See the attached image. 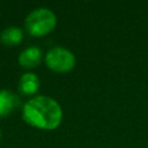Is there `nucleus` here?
<instances>
[{
	"label": "nucleus",
	"instance_id": "1",
	"mask_svg": "<svg viewBox=\"0 0 148 148\" xmlns=\"http://www.w3.org/2000/svg\"><path fill=\"white\" fill-rule=\"evenodd\" d=\"M22 118L32 127L52 131L62 120V109L52 97L38 95L25 102L22 109Z\"/></svg>",
	"mask_w": 148,
	"mask_h": 148
},
{
	"label": "nucleus",
	"instance_id": "2",
	"mask_svg": "<svg viewBox=\"0 0 148 148\" xmlns=\"http://www.w3.org/2000/svg\"><path fill=\"white\" fill-rule=\"evenodd\" d=\"M57 25L56 14L45 7H39L31 10L25 20L24 28L29 35L35 37H42L50 34Z\"/></svg>",
	"mask_w": 148,
	"mask_h": 148
},
{
	"label": "nucleus",
	"instance_id": "3",
	"mask_svg": "<svg viewBox=\"0 0 148 148\" xmlns=\"http://www.w3.org/2000/svg\"><path fill=\"white\" fill-rule=\"evenodd\" d=\"M75 62L76 59L74 53L61 46H54L50 49L45 56L46 66L57 73L71 72L75 67Z\"/></svg>",
	"mask_w": 148,
	"mask_h": 148
},
{
	"label": "nucleus",
	"instance_id": "4",
	"mask_svg": "<svg viewBox=\"0 0 148 148\" xmlns=\"http://www.w3.org/2000/svg\"><path fill=\"white\" fill-rule=\"evenodd\" d=\"M43 58V52L38 46H28L22 50L18 54V64L27 69L37 67Z\"/></svg>",
	"mask_w": 148,
	"mask_h": 148
},
{
	"label": "nucleus",
	"instance_id": "5",
	"mask_svg": "<svg viewBox=\"0 0 148 148\" xmlns=\"http://www.w3.org/2000/svg\"><path fill=\"white\" fill-rule=\"evenodd\" d=\"M21 99L12 90L1 89L0 90V117H6L10 114L14 110L20 106Z\"/></svg>",
	"mask_w": 148,
	"mask_h": 148
},
{
	"label": "nucleus",
	"instance_id": "6",
	"mask_svg": "<svg viewBox=\"0 0 148 148\" xmlns=\"http://www.w3.org/2000/svg\"><path fill=\"white\" fill-rule=\"evenodd\" d=\"M40 88L39 77L32 73L27 72L21 75L18 80V90L23 95H35Z\"/></svg>",
	"mask_w": 148,
	"mask_h": 148
},
{
	"label": "nucleus",
	"instance_id": "7",
	"mask_svg": "<svg viewBox=\"0 0 148 148\" xmlns=\"http://www.w3.org/2000/svg\"><path fill=\"white\" fill-rule=\"evenodd\" d=\"M23 31L16 25H10L5 28L0 34V42L7 46H14L22 42Z\"/></svg>",
	"mask_w": 148,
	"mask_h": 148
},
{
	"label": "nucleus",
	"instance_id": "8",
	"mask_svg": "<svg viewBox=\"0 0 148 148\" xmlns=\"http://www.w3.org/2000/svg\"><path fill=\"white\" fill-rule=\"evenodd\" d=\"M0 139H1V130H0Z\"/></svg>",
	"mask_w": 148,
	"mask_h": 148
},
{
	"label": "nucleus",
	"instance_id": "9",
	"mask_svg": "<svg viewBox=\"0 0 148 148\" xmlns=\"http://www.w3.org/2000/svg\"><path fill=\"white\" fill-rule=\"evenodd\" d=\"M147 148H148V146H147Z\"/></svg>",
	"mask_w": 148,
	"mask_h": 148
}]
</instances>
